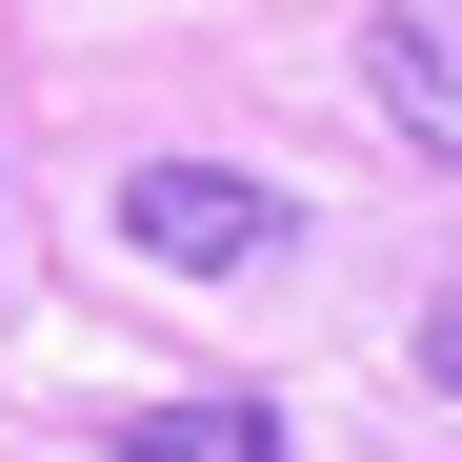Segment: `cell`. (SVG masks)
<instances>
[{
  "label": "cell",
  "mask_w": 462,
  "mask_h": 462,
  "mask_svg": "<svg viewBox=\"0 0 462 462\" xmlns=\"http://www.w3.org/2000/svg\"><path fill=\"white\" fill-rule=\"evenodd\" d=\"M121 242L162 262V282H262V262L301 242V201L242 181V162H141V181H121Z\"/></svg>",
  "instance_id": "cell-1"
},
{
  "label": "cell",
  "mask_w": 462,
  "mask_h": 462,
  "mask_svg": "<svg viewBox=\"0 0 462 462\" xmlns=\"http://www.w3.org/2000/svg\"><path fill=\"white\" fill-rule=\"evenodd\" d=\"M362 101H382V141L462 162V0H382L362 21Z\"/></svg>",
  "instance_id": "cell-2"
},
{
  "label": "cell",
  "mask_w": 462,
  "mask_h": 462,
  "mask_svg": "<svg viewBox=\"0 0 462 462\" xmlns=\"http://www.w3.org/2000/svg\"><path fill=\"white\" fill-rule=\"evenodd\" d=\"M101 442L121 462H282V402H242V382H221V402H121Z\"/></svg>",
  "instance_id": "cell-3"
},
{
  "label": "cell",
  "mask_w": 462,
  "mask_h": 462,
  "mask_svg": "<svg viewBox=\"0 0 462 462\" xmlns=\"http://www.w3.org/2000/svg\"><path fill=\"white\" fill-rule=\"evenodd\" d=\"M422 382H442V402H462V282L422 301Z\"/></svg>",
  "instance_id": "cell-4"
}]
</instances>
